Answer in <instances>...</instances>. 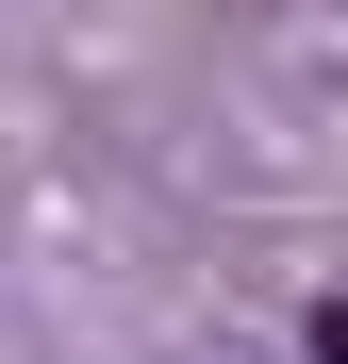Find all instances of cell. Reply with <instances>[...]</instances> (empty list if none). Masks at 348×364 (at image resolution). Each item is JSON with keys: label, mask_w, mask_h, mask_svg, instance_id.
<instances>
[{"label": "cell", "mask_w": 348, "mask_h": 364, "mask_svg": "<svg viewBox=\"0 0 348 364\" xmlns=\"http://www.w3.org/2000/svg\"><path fill=\"white\" fill-rule=\"evenodd\" d=\"M315 364H348V298H315Z\"/></svg>", "instance_id": "6da1fadb"}]
</instances>
